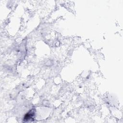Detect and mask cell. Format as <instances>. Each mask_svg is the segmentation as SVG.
Masks as SVG:
<instances>
[{
	"label": "cell",
	"instance_id": "1",
	"mask_svg": "<svg viewBox=\"0 0 123 123\" xmlns=\"http://www.w3.org/2000/svg\"><path fill=\"white\" fill-rule=\"evenodd\" d=\"M35 116V112L32 110L30 111L28 113H27L24 117L25 122L32 121V120H33L34 117Z\"/></svg>",
	"mask_w": 123,
	"mask_h": 123
}]
</instances>
